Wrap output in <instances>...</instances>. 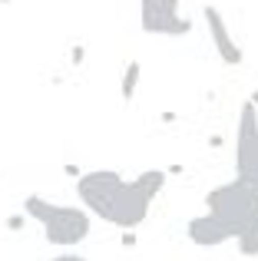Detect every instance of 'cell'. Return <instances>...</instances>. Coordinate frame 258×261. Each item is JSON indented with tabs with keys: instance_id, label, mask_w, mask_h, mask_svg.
I'll use <instances>...</instances> for the list:
<instances>
[{
	"instance_id": "cell-1",
	"label": "cell",
	"mask_w": 258,
	"mask_h": 261,
	"mask_svg": "<svg viewBox=\"0 0 258 261\" xmlns=\"http://www.w3.org/2000/svg\"><path fill=\"white\" fill-rule=\"evenodd\" d=\"M76 195L90 215L116 225L119 231L139 228L149 215L152 198L136 185V178H123L113 169H96L76 178Z\"/></svg>"
},
{
	"instance_id": "cell-2",
	"label": "cell",
	"mask_w": 258,
	"mask_h": 261,
	"mask_svg": "<svg viewBox=\"0 0 258 261\" xmlns=\"http://www.w3.org/2000/svg\"><path fill=\"white\" fill-rule=\"evenodd\" d=\"M23 212L40 222L46 242L60 245V248H73V245L86 242L93 231V218L83 205H57V202H46L40 195H27Z\"/></svg>"
},
{
	"instance_id": "cell-3",
	"label": "cell",
	"mask_w": 258,
	"mask_h": 261,
	"mask_svg": "<svg viewBox=\"0 0 258 261\" xmlns=\"http://www.w3.org/2000/svg\"><path fill=\"white\" fill-rule=\"evenodd\" d=\"M205 208L212 212V215H219L222 222L235 231V238H239L242 228L252 222V215L258 212V195H255L252 185L242 182V178L235 175L232 182H222V185H215V189L209 192Z\"/></svg>"
},
{
	"instance_id": "cell-4",
	"label": "cell",
	"mask_w": 258,
	"mask_h": 261,
	"mask_svg": "<svg viewBox=\"0 0 258 261\" xmlns=\"http://www.w3.org/2000/svg\"><path fill=\"white\" fill-rule=\"evenodd\" d=\"M202 20H205L209 33H212V43H215V50H219L222 63H228V66H242L245 63V50L235 43V37H232V30H228V23H225V17H222L219 7L205 4L202 7Z\"/></svg>"
},
{
	"instance_id": "cell-5",
	"label": "cell",
	"mask_w": 258,
	"mask_h": 261,
	"mask_svg": "<svg viewBox=\"0 0 258 261\" xmlns=\"http://www.w3.org/2000/svg\"><path fill=\"white\" fill-rule=\"evenodd\" d=\"M186 231H189V238H192L199 248H219V245H225V242H232V238H235V231L228 228L219 215H212V212L192 218Z\"/></svg>"
},
{
	"instance_id": "cell-6",
	"label": "cell",
	"mask_w": 258,
	"mask_h": 261,
	"mask_svg": "<svg viewBox=\"0 0 258 261\" xmlns=\"http://www.w3.org/2000/svg\"><path fill=\"white\" fill-rule=\"evenodd\" d=\"M235 175H239L242 182L252 185L255 195H258V136L252 139V146H245V149L235 152Z\"/></svg>"
},
{
	"instance_id": "cell-7",
	"label": "cell",
	"mask_w": 258,
	"mask_h": 261,
	"mask_svg": "<svg viewBox=\"0 0 258 261\" xmlns=\"http://www.w3.org/2000/svg\"><path fill=\"white\" fill-rule=\"evenodd\" d=\"M166 178H169L166 169H142V172L136 175V185H139L149 198H156L162 189H166Z\"/></svg>"
},
{
	"instance_id": "cell-8",
	"label": "cell",
	"mask_w": 258,
	"mask_h": 261,
	"mask_svg": "<svg viewBox=\"0 0 258 261\" xmlns=\"http://www.w3.org/2000/svg\"><path fill=\"white\" fill-rule=\"evenodd\" d=\"M139 76H142V63H139V60H129L126 70H123V83H119V96H123V102H133L136 99Z\"/></svg>"
},
{
	"instance_id": "cell-9",
	"label": "cell",
	"mask_w": 258,
	"mask_h": 261,
	"mask_svg": "<svg viewBox=\"0 0 258 261\" xmlns=\"http://www.w3.org/2000/svg\"><path fill=\"white\" fill-rule=\"evenodd\" d=\"M239 242V255L242 258H258V212L252 215V222L242 228V235L235 238Z\"/></svg>"
},
{
	"instance_id": "cell-10",
	"label": "cell",
	"mask_w": 258,
	"mask_h": 261,
	"mask_svg": "<svg viewBox=\"0 0 258 261\" xmlns=\"http://www.w3.org/2000/svg\"><path fill=\"white\" fill-rule=\"evenodd\" d=\"M139 23L146 33H159V27H162L159 0H139Z\"/></svg>"
},
{
	"instance_id": "cell-11",
	"label": "cell",
	"mask_w": 258,
	"mask_h": 261,
	"mask_svg": "<svg viewBox=\"0 0 258 261\" xmlns=\"http://www.w3.org/2000/svg\"><path fill=\"white\" fill-rule=\"evenodd\" d=\"M27 222H30V215H27V212H13V215L4 218V228H7V231H23Z\"/></svg>"
},
{
	"instance_id": "cell-12",
	"label": "cell",
	"mask_w": 258,
	"mask_h": 261,
	"mask_svg": "<svg viewBox=\"0 0 258 261\" xmlns=\"http://www.w3.org/2000/svg\"><path fill=\"white\" fill-rule=\"evenodd\" d=\"M70 63H73V66H83V63H86V46H83V43H76V46L70 50Z\"/></svg>"
},
{
	"instance_id": "cell-13",
	"label": "cell",
	"mask_w": 258,
	"mask_h": 261,
	"mask_svg": "<svg viewBox=\"0 0 258 261\" xmlns=\"http://www.w3.org/2000/svg\"><path fill=\"white\" fill-rule=\"evenodd\" d=\"M119 245H123V248H136V245H139L136 242V228H126L123 238H119Z\"/></svg>"
},
{
	"instance_id": "cell-14",
	"label": "cell",
	"mask_w": 258,
	"mask_h": 261,
	"mask_svg": "<svg viewBox=\"0 0 258 261\" xmlns=\"http://www.w3.org/2000/svg\"><path fill=\"white\" fill-rule=\"evenodd\" d=\"M50 261H90V258L76 255V251H66V255H57V258H50Z\"/></svg>"
},
{
	"instance_id": "cell-15",
	"label": "cell",
	"mask_w": 258,
	"mask_h": 261,
	"mask_svg": "<svg viewBox=\"0 0 258 261\" xmlns=\"http://www.w3.org/2000/svg\"><path fill=\"white\" fill-rule=\"evenodd\" d=\"M63 172L70 175V178H80V175H83V169H80L76 162H66V166H63Z\"/></svg>"
},
{
	"instance_id": "cell-16",
	"label": "cell",
	"mask_w": 258,
	"mask_h": 261,
	"mask_svg": "<svg viewBox=\"0 0 258 261\" xmlns=\"http://www.w3.org/2000/svg\"><path fill=\"white\" fill-rule=\"evenodd\" d=\"M209 146H212V149H222V146H225V136H219V133L209 136Z\"/></svg>"
},
{
	"instance_id": "cell-17",
	"label": "cell",
	"mask_w": 258,
	"mask_h": 261,
	"mask_svg": "<svg viewBox=\"0 0 258 261\" xmlns=\"http://www.w3.org/2000/svg\"><path fill=\"white\" fill-rule=\"evenodd\" d=\"M159 119H162V122H166V126H172V122H175V119H179V116H175V113H162V116H159Z\"/></svg>"
},
{
	"instance_id": "cell-18",
	"label": "cell",
	"mask_w": 258,
	"mask_h": 261,
	"mask_svg": "<svg viewBox=\"0 0 258 261\" xmlns=\"http://www.w3.org/2000/svg\"><path fill=\"white\" fill-rule=\"evenodd\" d=\"M248 99H252V102H255V106H258V86L252 89V96H248Z\"/></svg>"
},
{
	"instance_id": "cell-19",
	"label": "cell",
	"mask_w": 258,
	"mask_h": 261,
	"mask_svg": "<svg viewBox=\"0 0 258 261\" xmlns=\"http://www.w3.org/2000/svg\"><path fill=\"white\" fill-rule=\"evenodd\" d=\"M0 4H10V0H0Z\"/></svg>"
}]
</instances>
